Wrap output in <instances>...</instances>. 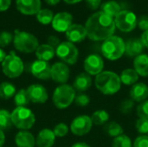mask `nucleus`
Wrapping results in <instances>:
<instances>
[{
	"label": "nucleus",
	"instance_id": "1",
	"mask_svg": "<svg viewBox=\"0 0 148 147\" xmlns=\"http://www.w3.org/2000/svg\"><path fill=\"white\" fill-rule=\"evenodd\" d=\"M85 28L88 37L92 41L99 42L114 36L116 26L114 17L98 11L88 18Z\"/></svg>",
	"mask_w": 148,
	"mask_h": 147
},
{
	"label": "nucleus",
	"instance_id": "2",
	"mask_svg": "<svg viewBox=\"0 0 148 147\" xmlns=\"http://www.w3.org/2000/svg\"><path fill=\"white\" fill-rule=\"evenodd\" d=\"M121 84L120 76L112 71H102L95 79L96 88L105 95H113L118 93Z\"/></svg>",
	"mask_w": 148,
	"mask_h": 147
},
{
	"label": "nucleus",
	"instance_id": "3",
	"mask_svg": "<svg viewBox=\"0 0 148 147\" xmlns=\"http://www.w3.org/2000/svg\"><path fill=\"white\" fill-rule=\"evenodd\" d=\"M13 45L17 51L23 54H30L36 52L40 44L38 39L33 34L16 29L14 32Z\"/></svg>",
	"mask_w": 148,
	"mask_h": 147
},
{
	"label": "nucleus",
	"instance_id": "4",
	"mask_svg": "<svg viewBox=\"0 0 148 147\" xmlns=\"http://www.w3.org/2000/svg\"><path fill=\"white\" fill-rule=\"evenodd\" d=\"M126 42L117 36H112L103 41L101 50L103 56L110 61H116L125 54Z\"/></svg>",
	"mask_w": 148,
	"mask_h": 147
},
{
	"label": "nucleus",
	"instance_id": "5",
	"mask_svg": "<svg viewBox=\"0 0 148 147\" xmlns=\"http://www.w3.org/2000/svg\"><path fill=\"white\" fill-rule=\"evenodd\" d=\"M10 114L12 125L20 131H28L36 123L34 113L27 107H16Z\"/></svg>",
	"mask_w": 148,
	"mask_h": 147
},
{
	"label": "nucleus",
	"instance_id": "6",
	"mask_svg": "<svg viewBox=\"0 0 148 147\" xmlns=\"http://www.w3.org/2000/svg\"><path fill=\"white\" fill-rule=\"evenodd\" d=\"M75 96L76 94L73 86H70L67 83L61 84L54 90L52 101L56 108L66 109L75 101Z\"/></svg>",
	"mask_w": 148,
	"mask_h": 147
},
{
	"label": "nucleus",
	"instance_id": "7",
	"mask_svg": "<svg viewBox=\"0 0 148 147\" xmlns=\"http://www.w3.org/2000/svg\"><path fill=\"white\" fill-rule=\"evenodd\" d=\"M24 70L23 60L14 52L10 51L2 62V71L5 76L10 79L19 77Z\"/></svg>",
	"mask_w": 148,
	"mask_h": 147
},
{
	"label": "nucleus",
	"instance_id": "8",
	"mask_svg": "<svg viewBox=\"0 0 148 147\" xmlns=\"http://www.w3.org/2000/svg\"><path fill=\"white\" fill-rule=\"evenodd\" d=\"M56 55L67 65H74L78 61L79 51L74 43L67 41L61 42L56 49Z\"/></svg>",
	"mask_w": 148,
	"mask_h": 147
},
{
	"label": "nucleus",
	"instance_id": "9",
	"mask_svg": "<svg viewBox=\"0 0 148 147\" xmlns=\"http://www.w3.org/2000/svg\"><path fill=\"white\" fill-rule=\"evenodd\" d=\"M116 28L122 32H131L137 26V16L130 10H121L114 18Z\"/></svg>",
	"mask_w": 148,
	"mask_h": 147
},
{
	"label": "nucleus",
	"instance_id": "10",
	"mask_svg": "<svg viewBox=\"0 0 148 147\" xmlns=\"http://www.w3.org/2000/svg\"><path fill=\"white\" fill-rule=\"evenodd\" d=\"M93 126L91 118L88 115H79L75 117L70 124V131L76 136H84L88 134Z\"/></svg>",
	"mask_w": 148,
	"mask_h": 147
},
{
	"label": "nucleus",
	"instance_id": "11",
	"mask_svg": "<svg viewBox=\"0 0 148 147\" xmlns=\"http://www.w3.org/2000/svg\"><path fill=\"white\" fill-rule=\"evenodd\" d=\"M83 68L86 73L90 75H98L103 71L104 61L97 54H91L87 56L83 62Z\"/></svg>",
	"mask_w": 148,
	"mask_h": 147
},
{
	"label": "nucleus",
	"instance_id": "12",
	"mask_svg": "<svg viewBox=\"0 0 148 147\" xmlns=\"http://www.w3.org/2000/svg\"><path fill=\"white\" fill-rule=\"evenodd\" d=\"M70 76V69L69 66L62 62H57L51 66L50 79L59 84H66Z\"/></svg>",
	"mask_w": 148,
	"mask_h": 147
},
{
	"label": "nucleus",
	"instance_id": "13",
	"mask_svg": "<svg viewBox=\"0 0 148 147\" xmlns=\"http://www.w3.org/2000/svg\"><path fill=\"white\" fill-rule=\"evenodd\" d=\"M27 94L30 102L36 104H43L49 99V94L47 89L39 83L31 84L28 87Z\"/></svg>",
	"mask_w": 148,
	"mask_h": 147
},
{
	"label": "nucleus",
	"instance_id": "14",
	"mask_svg": "<svg viewBox=\"0 0 148 147\" xmlns=\"http://www.w3.org/2000/svg\"><path fill=\"white\" fill-rule=\"evenodd\" d=\"M73 16L70 13L62 11L56 14L52 20V28L57 32H66L68 29L73 24Z\"/></svg>",
	"mask_w": 148,
	"mask_h": 147
},
{
	"label": "nucleus",
	"instance_id": "15",
	"mask_svg": "<svg viewBox=\"0 0 148 147\" xmlns=\"http://www.w3.org/2000/svg\"><path fill=\"white\" fill-rule=\"evenodd\" d=\"M16 7L21 14L33 16L42 9V2L41 0H16Z\"/></svg>",
	"mask_w": 148,
	"mask_h": 147
},
{
	"label": "nucleus",
	"instance_id": "16",
	"mask_svg": "<svg viewBox=\"0 0 148 147\" xmlns=\"http://www.w3.org/2000/svg\"><path fill=\"white\" fill-rule=\"evenodd\" d=\"M30 72L36 79L46 81L50 79L51 66L48 62L36 60L31 63Z\"/></svg>",
	"mask_w": 148,
	"mask_h": 147
},
{
	"label": "nucleus",
	"instance_id": "17",
	"mask_svg": "<svg viewBox=\"0 0 148 147\" xmlns=\"http://www.w3.org/2000/svg\"><path fill=\"white\" fill-rule=\"evenodd\" d=\"M66 37L69 42L72 43H78L82 42L87 36V30L85 26L82 24L73 23L68 30L65 32Z\"/></svg>",
	"mask_w": 148,
	"mask_h": 147
},
{
	"label": "nucleus",
	"instance_id": "18",
	"mask_svg": "<svg viewBox=\"0 0 148 147\" xmlns=\"http://www.w3.org/2000/svg\"><path fill=\"white\" fill-rule=\"evenodd\" d=\"M56 138L53 130L43 128L38 133L36 138V146L37 147H52L55 144Z\"/></svg>",
	"mask_w": 148,
	"mask_h": 147
},
{
	"label": "nucleus",
	"instance_id": "19",
	"mask_svg": "<svg viewBox=\"0 0 148 147\" xmlns=\"http://www.w3.org/2000/svg\"><path fill=\"white\" fill-rule=\"evenodd\" d=\"M130 99L134 102H143L148 98V86L144 82H137L130 89Z\"/></svg>",
	"mask_w": 148,
	"mask_h": 147
},
{
	"label": "nucleus",
	"instance_id": "20",
	"mask_svg": "<svg viewBox=\"0 0 148 147\" xmlns=\"http://www.w3.org/2000/svg\"><path fill=\"white\" fill-rule=\"evenodd\" d=\"M16 147H35L36 138L29 131H19L15 136Z\"/></svg>",
	"mask_w": 148,
	"mask_h": 147
},
{
	"label": "nucleus",
	"instance_id": "21",
	"mask_svg": "<svg viewBox=\"0 0 148 147\" xmlns=\"http://www.w3.org/2000/svg\"><path fill=\"white\" fill-rule=\"evenodd\" d=\"M92 86V78L91 75L88 73H81L79 74L74 80L73 88L75 91L82 93L87 91Z\"/></svg>",
	"mask_w": 148,
	"mask_h": 147
},
{
	"label": "nucleus",
	"instance_id": "22",
	"mask_svg": "<svg viewBox=\"0 0 148 147\" xmlns=\"http://www.w3.org/2000/svg\"><path fill=\"white\" fill-rule=\"evenodd\" d=\"M144 45L140 39L133 38L126 42L125 54L129 57H136L142 54L144 50Z\"/></svg>",
	"mask_w": 148,
	"mask_h": 147
},
{
	"label": "nucleus",
	"instance_id": "23",
	"mask_svg": "<svg viewBox=\"0 0 148 147\" xmlns=\"http://www.w3.org/2000/svg\"><path fill=\"white\" fill-rule=\"evenodd\" d=\"M134 68L139 75L142 77L148 76V55L141 54L134 60Z\"/></svg>",
	"mask_w": 148,
	"mask_h": 147
},
{
	"label": "nucleus",
	"instance_id": "24",
	"mask_svg": "<svg viewBox=\"0 0 148 147\" xmlns=\"http://www.w3.org/2000/svg\"><path fill=\"white\" fill-rule=\"evenodd\" d=\"M35 54L37 60L49 62L51 59H53V57L55 56L56 49L52 48L50 45H49L48 43H43L38 46Z\"/></svg>",
	"mask_w": 148,
	"mask_h": 147
},
{
	"label": "nucleus",
	"instance_id": "25",
	"mask_svg": "<svg viewBox=\"0 0 148 147\" xmlns=\"http://www.w3.org/2000/svg\"><path fill=\"white\" fill-rule=\"evenodd\" d=\"M139 76L140 75L134 70V68H126L121 72L120 78L122 84L126 86H133L137 83Z\"/></svg>",
	"mask_w": 148,
	"mask_h": 147
},
{
	"label": "nucleus",
	"instance_id": "26",
	"mask_svg": "<svg viewBox=\"0 0 148 147\" xmlns=\"http://www.w3.org/2000/svg\"><path fill=\"white\" fill-rule=\"evenodd\" d=\"M16 93V87L9 81H3L0 83V99L10 100L15 96Z\"/></svg>",
	"mask_w": 148,
	"mask_h": 147
},
{
	"label": "nucleus",
	"instance_id": "27",
	"mask_svg": "<svg viewBox=\"0 0 148 147\" xmlns=\"http://www.w3.org/2000/svg\"><path fill=\"white\" fill-rule=\"evenodd\" d=\"M101 11L104 12L105 14L115 17L121 11V5L116 2V1H108L104 3L101 5Z\"/></svg>",
	"mask_w": 148,
	"mask_h": 147
},
{
	"label": "nucleus",
	"instance_id": "28",
	"mask_svg": "<svg viewBox=\"0 0 148 147\" xmlns=\"http://www.w3.org/2000/svg\"><path fill=\"white\" fill-rule=\"evenodd\" d=\"M91 120L95 126H102L105 125L109 120V114L106 110H96L91 115Z\"/></svg>",
	"mask_w": 148,
	"mask_h": 147
},
{
	"label": "nucleus",
	"instance_id": "29",
	"mask_svg": "<svg viewBox=\"0 0 148 147\" xmlns=\"http://www.w3.org/2000/svg\"><path fill=\"white\" fill-rule=\"evenodd\" d=\"M14 103L16 107H27L30 103L26 89L21 88L20 90L16 91L14 96Z\"/></svg>",
	"mask_w": 148,
	"mask_h": 147
},
{
	"label": "nucleus",
	"instance_id": "30",
	"mask_svg": "<svg viewBox=\"0 0 148 147\" xmlns=\"http://www.w3.org/2000/svg\"><path fill=\"white\" fill-rule=\"evenodd\" d=\"M105 132L110 137L116 138V137L122 135L124 130H123L122 126H121V124H119L115 121H112L105 126Z\"/></svg>",
	"mask_w": 148,
	"mask_h": 147
},
{
	"label": "nucleus",
	"instance_id": "31",
	"mask_svg": "<svg viewBox=\"0 0 148 147\" xmlns=\"http://www.w3.org/2000/svg\"><path fill=\"white\" fill-rule=\"evenodd\" d=\"M36 16L37 21L43 25H48L51 23L54 18V14L52 10L49 9H41Z\"/></svg>",
	"mask_w": 148,
	"mask_h": 147
},
{
	"label": "nucleus",
	"instance_id": "32",
	"mask_svg": "<svg viewBox=\"0 0 148 147\" xmlns=\"http://www.w3.org/2000/svg\"><path fill=\"white\" fill-rule=\"evenodd\" d=\"M12 126L11 114L5 109L0 110V129L3 131L9 130Z\"/></svg>",
	"mask_w": 148,
	"mask_h": 147
},
{
	"label": "nucleus",
	"instance_id": "33",
	"mask_svg": "<svg viewBox=\"0 0 148 147\" xmlns=\"http://www.w3.org/2000/svg\"><path fill=\"white\" fill-rule=\"evenodd\" d=\"M112 147H133L131 139L125 134L114 138L112 143Z\"/></svg>",
	"mask_w": 148,
	"mask_h": 147
},
{
	"label": "nucleus",
	"instance_id": "34",
	"mask_svg": "<svg viewBox=\"0 0 148 147\" xmlns=\"http://www.w3.org/2000/svg\"><path fill=\"white\" fill-rule=\"evenodd\" d=\"M134 107V101L131 99H126L120 103L119 109L123 114H129Z\"/></svg>",
	"mask_w": 148,
	"mask_h": 147
},
{
	"label": "nucleus",
	"instance_id": "35",
	"mask_svg": "<svg viewBox=\"0 0 148 147\" xmlns=\"http://www.w3.org/2000/svg\"><path fill=\"white\" fill-rule=\"evenodd\" d=\"M14 35L10 31H1L0 32V48H5L9 46L13 42Z\"/></svg>",
	"mask_w": 148,
	"mask_h": 147
},
{
	"label": "nucleus",
	"instance_id": "36",
	"mask_svg": "<svg viewBox=\"0 0 148 147\" xmlns=\"http://www.w3.org/2000/svg\"><path fill=\"white\" fill-rule=\"evenodd\" d=\"M69 126H67V124L65 123H58L57 125L55 126L54 129H53V132L56 135V137H58V138H62L64 136H66L69 133Z\"/></svg>",
	"mask_w": 148,
	"mask_h": 147
},
{
	"label": "nucleus",
	"instance_id": "37",
	"mask_svg": "<svg viewBox=\"0 0 148 147\" xmlns=\"http://www.w3.org/2000/svg\"><path fill=\"white\" fill-rule=\"evenodd\" d=\"M136 130L141 135H147L148 134V120L146 119H138L135 124Z\"/></svg>",
	"mask_w": 148,
	"mask_h": 147
},
{
	"label": "nucleus",
	"instance_id": "38",
	"mask_svg": "<svg viewBox=\"0 0 148 147\" xmlns=\"http://www.w3.org/2000/svg\"><path fill=\"white\" fill-rule=\"evenodd\" d=\"M137 114L140 119H146L148 120V100L140 103L137 107Z\"/></svg>",
	"mask_w": 148,
	"mask_h": 147
},
{
	"label": "nucleus",
	"instance_id": "39",
	"mask_svg": "<svg viewBox=\"0 0 148 147\" xmlns=\"http://www.w3.org/2000/svg\"><path fill=\"white\" fill-rule=\"evenodd\" d=\"M76 106L81 107H85L90 103V98L88 94H79L75 96V101Z\"/></svg>",
	"mask_w": 148,
	"mask_h": 147
},
{
	"label": "nucleus",
	"instance_id": "40",
	"mask_svg": "<svg viewBox=\"0 0 148 147\" xmlns=\"http://www.w3.org/2000/svg\"><path fill=\"white\" fill-rule=\"evenodd\" d=\"M133 147H148V135H140L137 137Z\"/></svg>",
	"mask_w": 148,
	"mask_h": 147
},
{
	"label": "nucleus",
	"instance_id": "41",
	"mask_svg": "<svg viewBox=\"0 0 148 147\" xmlns=\"http://www.w3.org/2000/svg\"><path fill=\"white\" fill-rule=\"evenodd\" d=\"M137 26L140 29H142L144 31L148 30V16H142L140 17L137 23Z\"/></svg>",
	"mask_w": 148,
	"mask_h": 147
},
{
	"label": "nucleus",
	"instance_id": "42",
	"mask_svg": "<svg viewBox=\"0 0 148 147\" xmlns=\"http://www.w3.org/2000/svg\"><path fill=\"white\" fill-rule=\"evenodd\" d=\"M47 43L56 49L60 45L61 42H60V39L57 36H49L47 38Z\"/></svg>",
	"mask_w": 148,
	"mask_h": 147
},
{
	"label": "nucleus",
	"instance_id": "43",
	"mask_svg": "<svg viewBox=\"0 0 148 147\" xmlns=\"http://www.w3.org/2000/svg\"><path fill=\"white\" fill-rule=\"evenodd\" d=\"M11 4V0H0V12L6 11Z\"/></svg>",
	"mask_w": 148,
	"mask_h": 147
},
{
	"label": "nucleus",
	"instance_id": "44",
	"mask_svg": "<svg viewBox=\"0 0 148 147\" xmlns=\"http://www.w3.org/2000/svg\"><path fill=\"white\" fill-rule=\"evenodd\" d=\"M88 5L92 10H97L101 3V0H87Z\"/></svg>",
	"mask_w": 148,
	"mask_h": 147
},
{
	"label": "nucleus",
	"instance_id": "45",
	"mask_svg": "<svg viewBox=\"0 0 148 147\" xmlns=\"http://www.w3.org/2000/svg\"><path fill=\"white\" fill-rule=\"evenodd\" d=\"M144 47L147 48L148 49V30H146L143 32L142 36H141V38H140Z\"/></svg>",
	"mask_w": 148,
	"mask_h": 147
},
{
	"label": "nucleus",
	"instance_id": "46",
	"mask_svg": "<svg viewBox=\"0 0 148 147\" xmlns=\"http://www.w3.org/2000/svg\"><path fill=\"white\" fill-rule=\"evenodd\" d=\"M5 143V134L3 130L0 129V147L3 146Z\"/></svg>",
	"mask_w": 148,
	"mask_h": 147
},
{
	"label": "nucleus",
	"instance_id": "47",
	"mask_svg": "<svg viewBox=\"0 0 148 147\" xmlns=\"http://www.w3.org/2000/svg\"><path fill=\"white\" fill-rule=\"evenodd\" d=\"M6 55H7V54L5 53V51H4L3 49L0 48V63H1V64H2V62H3V60L5 59Z\"/></svg>",
	"mask_w": 148,
	"mask_h": 147
},
{
	"label": "nucleus",
	"instance_id": "48",
	"mask_svg": "<svg viewBox=\"0 0 148 147\" xmlns=\"http://www.w3.org/2000/svg\"><path fill=\"white\" fill-rule=\"evenodd\" d=\"M71 147H90V146L84 142H77V143L74 144Z\"/></svg>",
	"mask_w": 148,
	"mask_h": 147
},
{
	"label": "nucleus",
	"instance_id": "49",
	"mask_svg": "<svg viewBox=\"0 0 148 147\" xmlns=\"http://www.w3.org/2000/svg\"><path fill=\"white\" fill-rule=\"evenodd\" d=\"M60 1L61 0H45V2L49 5H56L60 3Z\"/></svg>",
	"mask_w": 148,
	"mask_h": 147
},
{
	"label": "nucleus",
	"instance_id": "50",
	"mask_svg": "<svg viewBox=\"0 0 148 147\" xmlns=\"http://www.w3.org/2000/svg\"><path fill=\"white\" fill-rule=\"evenodd\" d=\"M66 3H68V4H75V3H80V2H82V0H63Z\"/></svg>",
	"mask_w": 148,
	"mask_h": 147
},
{
	"label": "nucleus",
	"instance_id": "51",
	"mask_svg": "<svg viewBox=\"0 0 148 147\" xmlns=\"http://www.w3.org/2000/svg\"><path fill=\"white\" fill-rule=\"evenodd\" d=\"M0 110H1V109H0Z\"/></svg>",
	"mask_w": 148,
	"mask_h": 147
}]
</instances>
